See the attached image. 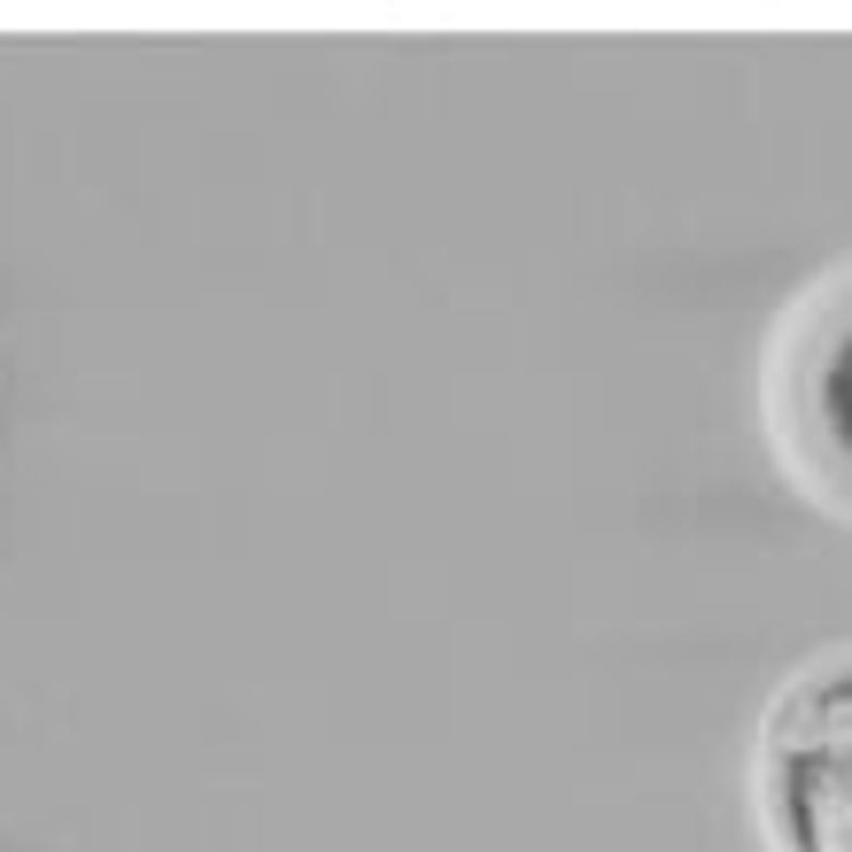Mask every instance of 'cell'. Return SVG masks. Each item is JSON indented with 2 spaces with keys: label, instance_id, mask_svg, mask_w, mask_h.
Listing matches in <instances>:
<instances>
[{
  "label": "cell",
  "instance_id": "cell-1",
  "mask_svg": "<svg viewBox=\"0 0 852 852\" xmlns=\"http://www.w3.org/2000/svg\"><path fill=\"white\" fill-rule=\"evenodd\" d=\"M767 814L783 852H852V666L783 698L767 729Z\"/></svg>",
  "mask_w": 852,
  "mask_h": 852
},
{
  "label": "cell",
  "instance_id": "cell-2",
  "mask_svg": "<svg viewBox=\"0 0 852 852\" xmlns=\"http://www.w3.org/2000/svg\"><path fill=\"white\" fill-rule=\"evenodd\" d=\"M791 426L806 458L852 488V303H829L791 365Z\"/></svg>",
  "mask_w": 852,
  "mask_h": 852
}]
</instances>
